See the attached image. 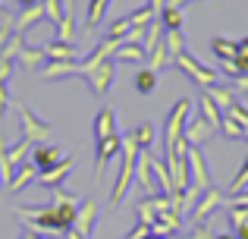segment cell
I'll return each mask as SVG.
<instances>
[{
  "instance_id": "6da1fadb",
  "label": "cell",
  "mask_w": 248,
  "mask_h": 239,
  "mask_svg": "<svg viewBox=\"0 0 248 239\" xmlns=\"http://www.w3.org/2000/svg\"><path fill=\"white\" fill-rule=\"evenodd\" d=\"M76 208H79V198L76 195H66L63 189H54V202L41 205V208H16V214L22 217V223L35 227L38 233H69L73 230V221H76Z\"/></svg>"
},
{
  "instance_id": "7a4b0ae2",
  "label": "cell",
  "mask_w": 248,
  "mask_h": 239,
  "mask_svg": "<svg viewBox=\"0 0 248 239\" xmlns=\"http://www.w3.org/2000/svg\"><path fill=\"white\" fill-rule=\"evenodd\" d=\"M13 107H16L19 113V123H22V135L25 142H31V145H41V142H47L50 135H54V126H50L47 120H41L35 111H31L29 104H22V101H10Z\"/></svg>"
},
{
  "instance_id": "3957f363",
  "label": "cell",
  "mask_w": 248,
  "mask_h": 239,
  "mask_svg": "<svg viewBox=\"0 0 248 239\" xmlns=\"http://www.w3.org/2000/svg\"><path fill=\"white\" fill-rule=\"evenodd\" d=\"M188 111H192V101H188V98H179L173 107H170L167 123H164V148H167V151H170V148H173L176 142L182 139V132H186Z\"/></svg>"
},
{
  "instance_id": "277c9868",
  "label": "cell",
  "mask_w": 248,
  "mask_h": 239,
  "mask_svg": "<svg viewBox=\"0 0 248 239\" xmlns=\"http://www.w3.org/2000/svg\"><path fill=\"white\" fill-rule=\"evenodd\" d=\"M173 66H179L182 73H186V76H188V79H192L198 88H211V85H217V73H214L211 66H204L201 60H195V57L188 54V50H182V54L176 57Z\"/></svg>"
},
{
  "instance_id": "5b68a950",
  "label": "cell",
  "mask_w": 248,
  "mask_h": 239,
  "mask_svg": "<svg viewBox=\"0 0 248 239\" xmlns=\"http://www.w3.org/2000/svg\"><path fill=\"white\" fill-rule=\"evenodd\" d=\"M29 151H31V142H25V139L16 142V145H3V148H0V179H3L6 186L13 183L19 164L29 158Z\"/></svg>"
},
{
  "instance_id": "8992f818",
  "label": "cell",
  "mask_w": 248,
  "mask_h": 239,
  "mask_svg": "<svg viewBox=\"0 0 248 239\" xmlns=\"http://www.w3.org/2000/svg\"><path fill=\"white\" fill-rule=\"evenodd\" d=\"M113 60H104L97 63V66H85L82 69V79L91 85V92H94V98H104V95L110 92V85H113Z\"/></svg>"
},
{
  "instance_id": "52a82bcc",
  "label": "cell",
  "mask_w": 248,
  "mask_h": 239,
  "mask_svg": "<svg viewBox=\"0 0 248 239\" xmlns=\"http://www.w3.org/2000/svg\"><path fill=\"white\" fill-rule=\"evenodd\" d=\"M66 158V154L60 151V145H50V142H41V145H31V154H29V160L38 167V173H47V170H54L60 160Z\"/></svg>"
},
{
  "instance_id": "ba28073f",
  "label": "cell",
  "mask_w": 248,
  "mask_h": 239,
  "mask_svg": "<svg viewBox=\"0 0 248 239\" xmlns=\"http://www.w3.org/2000/svg\"><path fill=\"white\" fill-rule=\"evenodd\" d=\"M120 151H123V135H120V132L110 135V139L94 142V176H97V179H101L104 167H107V164H110V160H113Z\"/></svg>"
},
{
  "instance_id": "9c48e42d",
  "label": "cell",
  "mask_w": 248,
  "mask_h": 239,
  "mask_svg": "<svg viewBox=\"0 0 248 239\" xmlns=\"http://www.w3.org/2000/svg\"><path fill=\"white\" fill-rule=\"evenodd\" d=\"M186 160H188V179H192V186H195V189H201V192H204L207 186H211V173H207L204 151H201V148H192V145H188V154H186Z\"/></svg>"
},
{
  "instance_id": "30bf717a",
  "label": "cell",
  "mask_w": 248,
  "mask_h": 239,
  "mask_svg": "<svg viewBox=\"0 0 248 239\" xmlns=\"http://www.w3.org/2000/svg\"><path fill=\"white\" fill-rule=\"evenodd\" d=\"M94 223H97V202L94 198H82L79 208H76V221H73V230L85 239H91L94 233Z\"/></svg>"
},
{
  "instance_id": "8fae6325",
  "label": "cell",
  "mask_w": 248,
  "mask_h": 239,
  "mask_svg": "<svg viewBox=\"0 0 248 239\" xmlns=\"http://www.w3.org/2000/svg\"><path fill=\"white\" fill-rule=\"evenodd\" d=\"M217 205H223V192H220L217 186H207L198 195L195 208H192V223H207V217H211V211L217 208Z\"/></svg>"
},
{
  "instance_id": "7c38bea8",
  "label": "cell",
  "mask_w": 248,
  "mask_h": 239,
  "mask_svg": "<svg viewBox=\"0 0 248 239\" xmlns=\"http://www.w3.org/2000/svg\"><path fill=\"white\" fill-rule=\"evenodd\" d=\"M214 132H217V129H214L211 123H207V120L198 113V117H188V123H186V132H182V135H186V142H188L192 148H201V145H204V142L211 139Z\"/></svg>"
},
{
  "instance_id": "4fadbf2b",
  "label": "cell",
  "mask_w": 248,
  "mask_h": 239,
  "mask_svg": "<svg viewBox=\"0 0 248 239\" xmlns=\"http://www.w3.org/2000/svg\"><path fill=\"white\" fill-rule=\"evenodd\" d=\"M73 173V158H63L54 170L47 173H38L35 176V186H44V189H63V179Z\"/></svg>"
},
{
  "instance_id": "5bb4252c",
  "label": "cell",
  "mask_w": 248,
  "mask_h": 239,
  "mask_svg": "<svg viewBox=\"0 0 248 239\" xmlns=\"http://www.w3.org/2000/svg\"><path fill=\"white\" fill-rule=\"evenodd\" d=\"M94 142H101V139H110V135H116L120 132V126H116V113H113V107H101L97 111V117H94Z\"/></svg>"
},
{
  "instance_id": "9a60e30c",
  "label": "cell",
  "mask_w": 248,
  "mask_h": 239,
  "mask_svg": "<svg viewBox=\"0 0 248 239\" xmlns=\"http://www.w3.org/2000/svg\"><path fill=\"white\" fill-rule=\"evenodd\" d=\"M41 50H44V57H47V60H57V63H63V60H76V57H79L76 44H73V41H60V38L47 41Z\"/></svg>"
},
{
  "instance_id": "2e32d148",
  "label": "cell",
  "mask_w": 248,
  "mask_h": 239,
  "mask_svg": "<svg viewBox=\"0 0 248 239\" xmlns=\"http://www.w3.org/2000/svg\"><path fill=\"white\" fill-rule=\"evenodd\" d=\"M201 92H207V98L214 101V104L220 107V113H226L232 104H236V95H232V85H211V88H201Z\"/></svg>"
},
{
  "instance_id": "e0dca14e",
  "label": "cell",
  "mask_w": 248,
  "mask_h": 239,
  "mask_svg": "<svg viewBox=\"0 0 248 239\" xmlns=\"http://www.w3.org/2000/svg\"><path fill=\"white\" fill-rule=\"evenodd\" d=\"M35 176H38V167L31 164L29 158H25L22 164H19L16 176H13V183L6 186V189H10V192H22V189H25V186H29V183H35Z\"/></svg>"
},
{
  "instance_id": "ac0fdd59",
  "label": "cell",
  "mask_w": 248,
  "mask_h": 239,
  "mask_svg": "<svg viewBox=\"0 0 248 239\" xmlns=\"http://www.w3.org/2000/svg\"><path fill=\"white\" fill-rule=\"evenodd\" d=\"M132 139H135V145H139L141 151H151L154 142H157V129H154V123H139V126L132 129Z\"/></svg>"
},
{
  "instance_id": "d6986e66",
  "label": "cell",
  "mask_w": 248,
  "mask_h": 239,
  "mask_svg": "<svg viewBox=\"0 0 248 239\" xmlns=\"http://www.w3.org/2000/svg\"><path fill=\"white\" fill-rule=\"evenodd\" d=\"M151 170H154V179H157V189L164 192V195H173V179H170V170H167L164 160L154 158V154H151Z\"/></svg>"
},
{
  "instance_id": "ffe728a7",
  "label": "cell",
  "mask_w": 248,
  "mask_h": 239,
  "mask_svg": "<svg viewBox=\"0 0 248 239\" xmlns=\"http://www.w3.org/2000/svg\"><path fill=\"white\" fill-rule=\"evenodd\" d=\"M19 63H22L25 69H41L44 63H47V57H44L41 48H29V44H22V50H19Z\"/></svg>"
},
{
  "instance_id": "44dd1931",
  "label": "cell",
  "mask_w": 248,
  "mask_h": 239,
  "mask_svg": "<svg viewBox=\"0 0 248 239\" xmlns=\"http://www.w3.org/2000/svg\"><path fill=\"white\" fill-rule=\"evenodd\" d=\"M132 85H135V92H139V95H151L154 88H157V73H154L151 66L139 69V73H135V79H132Z\"/></svg>"
},
{
  "instance_id": "7402d4cb",
  "label": "cell",
  "mask_w": 248,
  "mask_h": 239,
  "mask_svg": "<svg viewBox=\"0 0 248 239\" xmlns=\"http://www.w3.org/2000/svg\"><path fill=\"white\" fill-rule=\"evenodd\" d=\"M182 22H186L182 6H164V13H160V25H164V32H182Z\"/></svg>"
},
{
  "instance_id": "603a6c76",
  "label": "cell",
  "mask_w": 248,
  "mask_h": 239,
  "mask_svg": "<svg viewBox=\"0 0 248 239\" xmlns=\"http://www.w3.org/2000/svg\"><path fill=\"white\" fill-rule=\"evenodd\" d=\"M230 227L236 239H248V208H230Z\"/></svg>"
},
{
  "instance_id": "cb8c5ba5",
  "label": "cell",
  "mask_w": 248,
  "mask_h": 239,
  "mask_svg": "<svg viewBox=\"0 0 248 239\" xmlns=\"http://www.w3.org/2000/svg\"><path fill=\"white\" fill-rule=\"evenodd\" d=\"M198 107H201V117H204L207 123H211L214 129H220V120H223V113H220V107L214 104L211 98H207V92H201V98H198Z\"/></svg>"
},
{
  "instance_id": "d4e9b609",
  "label": "cell",
  "mask_w": 248,
  "mask_h": 239,
  "mask_svg": "<svg viewBox=\"0 0 248 239\" xmlns=\"http://www.w3.org/2000/svg\"><path fill=\"white\" fill-rule=\"evenodd\" d=\"M211 50L220 57V60H232V57L239 54V41H236V38H214Z\"/></svg>"
},
{
  "instance_id": "484cf974",
  "label": "cell",
  "mask_w": 248,
  "mask_h": 239,
  "mask_svg": "<svg viewBox=\"0 0 248 239\" xmlns=\"http://www.w3.org/2000/svg\"><path fill=\"white\" fill-rule=\"evenodd\" d=\"M57 38H60V41H73L76 38V13L73 10H66L63 19L57 22Z\"/></svg>"
},
{
  "instance_id": "4316f807",
  "label": "cell",
  "mask_w": 248,
  "mask_h": 239,
  "mask_svg": "<svg viewBox=\"0 0 248 239\" xmlns=\"http://www.w3.org/2000/svg\"><path fill=\"white\" fill-rule=\"evenodd\" d=\"M116 60H132V63H141L145 60V48H141V44H120V48H116Z\"/></svg>"
},
{
  "instance_id": "83f0119b",
  "label": "cell",
  "mask_w": 248,
  "mask_h": 239,
  "mask_svg": "<svg viewBox=\"0 0 248 239\" xmlns=\"http://www.w3.org/2000/svg\"><path fill=\"white\" fill-rule=\"evenodd\" d=\"M107 6H110V0H91V3H88V16H85V25H88V29L101 25V19H104V13H107Z\"/></svg>"
},
{
  "instance_id": "f1b7e54d",
  "label": "cell",
  "mask_w": 248,
  "mask_h": 239,
  "mask_svg": "<svg viewBox=\"0 0 248 239\" xmlns=\"http://www.w3.org/2000/svg\"><path fill=\"white\" fill-rule=\"evenodd\" d=\"M217 132H223V139H230V142H239V139H245V129L239 126L232 117H226L223 113V120H220V129Z\"/></svg>"
},
{
  "instance_id": "f546056e",
  "label": "cell",
  "mask_w": 248,
  "mask_h": 239,
  "mask_svg": "<svg viewBox=\"0 0 248 239\" xmlns=\"http://www.w3.org/2000/svg\"><path fill=\"white\" fill-rule=\"evenodd\" d=\"M164 44H167V54L170 60H176V57L186 50V41H182V32H164Z\"/></svg>"
},
{
  "instance_id": "4dcf8cb0",
  "label": "cell",
  "mask_w": 248,
  "mask_h": 239,
  "mask_svg": "<svg viewBox=\"0 0 248 239\" xmlns=\"http://www.w3.org/2000/svg\"><path fill=\"white\" fill-rule=\"evenodd\" d=\"M126 19H129V25H132V29H145L148 22H154V10H151V6H139V10L129 13Z\"/></svg>"
},
{
  "instance_id": "1f68e13d",
  "label": "cell",
  "mask_w": 248,
  "mask_h": 239,
  "mask_svg": "<svg viewBox=\"0 0 248 239\" xmlns=\"http://www.w3.org/2000/svg\"><path fill=\"white\" fill-rule=\"evenodd\" d=\"M41 10H44V19H50V22H60V19H63V13H66V10H63V0H41Z\"/></svg>"
},
{
  "instance_id": "d6a6232c",
  "label": "cell",
  "mask_w": 248,
  "mask_h": 239,
  "mask_svg": "<svg viewBox=\"0 0 248 239\" xmlns=\"http://www.w3.org/2000/svg\"><path fill=\"white\" fill-rule=\"evenodd\" d=\"M19 50H22V35H10L6 44L0 48V57H3V60H13V57H19Z\"/></svg>"
},
{
  "instance_id": "836d02e7",
  "label": "cell",
  "mask_w": 248,
  "mask_h": 239,
  "mask_svg": "<svg viewBox=\"0 0 248 239\" xmlns=\"http://www.w3.org/2000/svg\"><path fill=\"white\" fill-rule=\"evenodd\" d=\"M248 186V158L242 160V167H239V173L232 176V183H230V195H236V192H242Z\"/></svg>"
},
{
  "instance_id": "e575fe53",
  "label": "cell",
  "mask_w": 248,
  "mask_h": 239,
  "mask_svg": "<svg viewBox=\"0 0 248 239\" xmlns=\"http://www.w3.org/2000/svg\"><path fill=\"white\" fill-rule=\"evenodd\" d=\"M129 29H132V25H129V19L123 16V19H116V22L107 29V38H113V41H120V44H123V38H126V32H129Z\"/></svg>"
},
{
  "instance_id": "d590c367",
  "label": "cell",
  "mask_w": 248,
  "mask_h": 239,
  "mask_svg": "<svg viewBox=\"0 0 248 239\" xmlns=\"http://www.w3.org/2000/svg\"><path fill=\"white\" fill-rule=\"evenodd\" d=\"M10 88H6V82L0 79V120H3V113H6V107H10Z\"/></svg>"
},
{
  "instance_id": "8d00e7d4",
  "label": "cell",
  "mask_w": 248,
  "mask_h": 239,
  "mask_svg": "<svg viewBox=\"0 0 248 239\" xmlns=\"http://www.w3.org/2000/svg\"><path fill=\"white\" fill-rule=\"evenodd\" d=\"M188 239H217L211 233V227H207V223H195V230H192V236Z\"/></svg>"
},
{
  "instance_id": "74e56055",
  "label": "cell",
  "mask_w": 248,
  "mask_h": 239,
  "mask_svg": "<svg viewBox=\"0 0 248 239\" xmlns=\"http://www.w3.org/2000/svg\"><path fill=\"white\" fill-rule=\"evenodd\" d=\"M148 236H151V227H148V223H135L132 233H126V239H148Z\"/></svg>"
},
{
  "instance_id": "f35d334b",
  "label": "cell",
  "mask_w": 248,
  "mask_h": 239,
  "mask_svg": "<svg viewBox=\"0 0 248 239\" xmlns=\"http://www.w3.org/2000/svg\"><path fill=\"white\" fill-rule=\"evenodd\" d=\"M230 208H248V189L236 192V195H230Z\"/></svg>"
},
{
  "instance_id": "ab89813d",
  "label": "cell",
  "mask_w": 248,
  "mask_h": 239,
  "mask_svg": "<svg viewBox=\"0 0 248 239\" xmlns=\"http://www.w3.org/2000/svg\"><path fill=\"white\" fill-rule=\"evenodd\" d=\"M232 92L248 95V73H245V76H236V79H232Z\"/></svg>"
},
{
  "instance_id": "60d3db41",
  "label": "cell",
  "mask_w": 248,
  "mask_h": 239,
  "mask_svg": "<svg viewBox=\"0 0 248 239\" xmlns=\"http://www.w3.org/2000/svg\"><path fill=\"white\" fill-rule=\"evenodd\" d=\"M10 76H13V60H3V57H0V79L10 82Z\"/></svg>"
},
{
  "instance_id": "b9f144b4",
  "label": "cell",
  "mask_w": 248,
  "mask_h": 239,
  "mask_svg": "<svg viewBox=\"0 0 248 239\" xmlns=\"http://www.w3.org/2000/svg\"><path fill=\"white\" fill-rule=\"evenodd\" d=\"M148 6L154 10V16H160V13H164V6H167V0H148Z\"/></svg>"
},
{
  "instance_id": "7bdbcfd3",
  "label": "cell",
  "mask_w": 248,
  "mask_h": 239,
  "mask_svg": "<svg viewBox=\"0 0 248 239\" xmlns=\"http://www.w3.org/2000/svg\"><path fill=\"white\" fill-rule=\"evenodd\" d=\"M239 54L248 57V38H242V41H239Z\"/></svg>"
},
{
  "instance_id": "ee69618b",
  "label": "cell",
  "mask_w": 248,
  "mask_h": 239,
  "mask_svg": "<svg viewBox=\"0 0 248 239\" xmlns=\"http://www.w3.org/2000/svg\"><path fill=\"white\" fill-rule=\"evenodd\" d=\"M19 239H41V233H35V230H25V233L19 236Z\"/></svg>"
},
{
  "instance_id": "f6af8a7d",
  "label": "cell",
  "mask_w": 248,
  "mask_h": 239,
  "mask_svg": "<svg viewBox=\"0 0 248 239\" xmlns=\"http://www.w3.org/2000/svg\"><path fill=\"white\" fill-rule=\"evenodd\" d=\"M63 239H85V236H79L76 230H69V233H63Z\"/></svg>"
},
{
  "instance_id": "bcb514c9",
  "label": "cell",
  "mask_w": 248,
  "mask_h": 239,
  "mask_svg": "<svg viewBox=\"0 0 248 239\" xmlns=\"http://www.w3.org/2000/svg\"><path fill=\"white\" fill-rule=\"evenodd\" d=\"M217 239H236V236H232V233H226V236H217Z\"/></svg>"
}]
</instances>
